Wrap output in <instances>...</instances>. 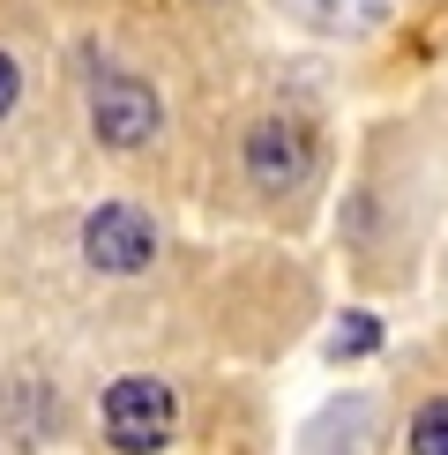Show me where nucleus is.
<instances>
[{
	"instance_id": "f257e3e1",
	"label": "nucleus",
	"mask_w": 448,
	"mask_h": 455,
	"mask_svg": "<svg viewBox=\"0 0 448 455\" xmlns=\"http://www.w3.org/2000/svg\"><path fill=\"white\" fill-rule=\"evenodd\" d=\"M180 426V395L149 373H127V381L105 388V441L120 455H157Z\"/></svg>"
},
{
	"instance_id": "f03ea898",
	"label": "nucleus",
	"mask_w": 448,
	"mask_h": 455,
	"mask_svg": "<svg viewBox=\"0 0 448 455\" xmlns=\"http://www.w3.org/2000/svg\"><path fill=\"white\" fill-rule=\"evenodd\" d=\"M157 120H164V105H157V90L142 75H105L90 90V127H98L105 149H142L157 135Z\"/></svg>"
},
{
	"instance_id": "7ed1b4c3",
	"label": "nucleus",
	"mask_w": 448,
	"mask_h": 455,
	"mask_svg": "<svg viewBox=\"0 0 448 455\" xmlns=\"http://www.w3.org/2000/svg\"><path fill=\"white\" fill-rule=\"evenodd\" d=\"M83 254H90V269H105V276H135V269H149V254H157V224L142 210H127V202H105V210L83 224Z\"/></svg>"
},
{
	"instance_id": "20e7f679",
	"label": "nucleus",
	"mask_w": 448,
	"mask_h": 455,
	"mask_svg": "<svg viewBox=\"0 0 448 455\" xmlns=\"http://www.w3.org/2000/svg\"><path fill=\"white\" fill-rule=\"evenodd\" d=\"M314 172V135L299 120H261L247 135V180L261 195H292V187H307Z\"/></svg>"
},
{
	"instance_id": "39448f33",
	"label": "nucleus",
	"mask_w": 448,
	"mask_h": 455,
	"mask_svg": "<svg viewBox=\"0 0 448 455\" xmlns=\"http://www.w3.org/2000/svg\"><path fill=\"white\" fill-rule=\"evenodd\" d=\"M411 455H448V395L419 403V419H411Z\"/></svg>"
},
{
	"instance_id": "423d86ee",
	"label": "nucleus",
	"mask_w": 448,
	"mask_h": 455,
	"mask_svg": "<svg viewBox=\"0 0 448 455\" xmlns=\"http://www.w3.org/2000/svg\"><path fill=\"white\" fill-rule=\"evenodd\" d=\"M373 344H381V329H373V314H344V321H336V351H344V358H366Z\"/></svg>"
},
{
	"instance_id": "0eeeda50",
	"label": "nucleus",
	"mask_w": 448,
	"mask_h": 455,
	"mask_svg": "<svg viewBox=\"0 0 448 455\" xmlns=\"http://www.w3.org/2000/svg\"><path fill=\"white\" fill-rule=\"evenodd\" d=\"M322 15L336 30H366V23H381V0H322Z\"/></svg>"
},
{
	"instance_id": "6e6552de",
	"label": "nucleus",
	"mask_w": 448,
	"mask_h": 455,
	"mask_svg": "<svg viewBox=\"0 0 448 455\" xmlns=\"http://www.w3.org/2000/svg\"><path fill=\"white\" fill-rule=\"evenodd\" d=\"M15 98H23V68H15L8 52H0V120L15 112Z\"/></svg>"
}]
</instances>
